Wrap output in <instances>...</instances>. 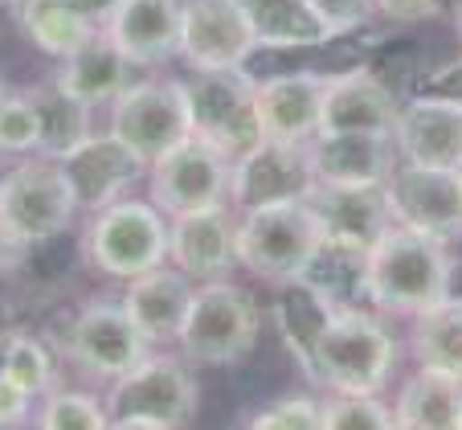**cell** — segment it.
<instances>
[{
  "instance_id": "obj_6",
  "label": "cell",
  "mask_w": 462,
  "mask_h": 430,
  "mask_svg": "<svg viewBox=\"0 0 462 430\" xmlns=\"http://www.w3.org/2000/svg\"><path fill=\"white\" fill-rule=\"evenodd\" d=\"M87 258L95 271L111 279H135L168 258V221L156 201H119L103 205L87 229Z\"/></svg>"
},
{
  "instance_id": "obj_1",
  "label": "cell",
  "mask_w": 462,
  "mask_h": 430,
  "mask_svg": "<svg viewBox=\"0 0 462 430\" xmlns=\"http://www.w3.org/2000/svg\"><path fill=\"white\" fill-rule=\"evenodd\" d=\"M454 258L442 238L393 221L365 258V295L384 312L418 316L454 295Z\"/></svg>"
},
{
  "instance_id": "obj_5",
  "label": "cell",
  "mask_w": 462,
  "mask_h": 430,
  "mask_svg": "<svg viewBox=\"0 0 462 430\" xmlns=\"http://www.w3.org/2000/svg\"><path fill=\"white\" fill-rule=\"evenodd\" d=\"M74 213H79L74 189L61 173V164L50 156L21 160L0 181V229L17 250H29V246H42L50 238L66 234Z\"/></svg>"
},
{
  "instance_id": "obj_22",
  "label": "cell",
  "mask_w": 462,
  "mask_h": 430,
  "mask_svg": "<svg viewBox=\"0 0 462 430\" xmlns=\"http://www.w3.org/2000/svg\"><path fill=\"white\" fill-rule=\"evenodd\" d=\"M311 148L315 181L328 184H384L393 176V136L381 132H315Z\"/></svg>"
},
{
  "instance_id": "obj_32",
  "label": "cell",
  "mask_w": 462,
  "mask_h": 430,
  "mask_svg": "<svg viewBox=\"0 0 462 430\" xmlns=\"http://www.w3.org/2000/svg\"><path fill=\"white\" fill-rule=\"evenodd\" d=\"M37 422H42L45 430H103V426H111L103 402H98L95 394H79V389L50 394V402H45Z\"/></svg>"
},
{
  "instance_id": "obj_43",
  "label": "cell",
  "mask_w": 462,
  "mask_h": 430,
  "mask_svg": "<svg viewBox=\"0 0 462 430\" xmlns=\"http://www.w3.org/2000/svg\"><path fill=\"white\" fill-rule=\"evenodd\" d=\"M0 5H17V0H0Z\"/></svg>"
},
{
  "instance_id": "obj_23",
  "label": "cell",
  "mask_w": 462,
  "mask_h": 430,
  "mask_svg": "<svg viewBox=\"0 0 462 430\" xmlns=\"http://www.w3.org/2000/svg\"><path fill=\"white\" fill-rule=\"evenodd\" d=\"M192 279L180 271V266H152V271L135 275L123 295V307L127 316L135 320L148 344H164V341H180L184 316H189L192 304Z\"/></svg>"
},
{
  "instance_id": "obj_26",
  "label": "cell",
  "mask_w": 462,
  "mask_h": 430,
  "mask_svg": "<svg viewBox=\"0 0 462 430\" xmlns=\"http://www.w3.org/2000/svg\"><path fill=\"white\" fill-rule=\"evenodd\" d=\"M17 21L21 33L37 45L42 53H53V58H70L82 42L98 33L79 9L74 0H17Z\"/></svg>"
},
{
  "instance_id": "obj_10",
  "label": "cell",
  "mask_w": 462,
  "mask_h": 430,
  "mask_svg": "<svg viewBox=\"0 0 462 430\" xmlns=\"http://www.w3.org/2000/svg\"><path fill=\"white\" fill-rule=\"evenodd\" d=\"M61 352L79 369H87L90 378L115 381L148 357V336L127 316L123 299H95L66 324Z\"/></svg>"
},
{
  "instance_id": "obj_40",
  "label": "cell",
  "mask_w": 462,
  "mask_h": 430,
  "mask_svg": "<svg viewBox=\"0 0 462 430\" xmlns=\"http://www.w3.org/2000/svg\"><path fill=\"white\" fill-rule=\"evenodd\" d=\"M17 255H21V250L9 242V238H5V229H0V271H9V266L17 263Z\"/></svg>"
},
{
  "instance_id": "obj_42",
  "label": "cell",
  "mask_w": 462,
  "mask_h": 430,
  "mask_svg": "<svg viewBox=\"0 0 462 430\" xmlns=\"http://www.w3.org/2000/svg\"><path fill=\"white\" fill-rule=\"evenodd\" d=\"M458 37H462V5H458Z\"/></svg>"
},
{
  "instance_id": "obj_4",
  "label": "cell",
  "mask_w": 462,
  "mask_h": 430,
  "mask_svg": "<svg viewBox=\"0 0 462 430\" xmlns=\"http://www.w3.org/2000/svg\"><path fill=\"white\" fill-rule=\"evenodd\" d=\"M197 378L176 357H143L111 381L106 418L123 430H176L197 414Z\"/></svg>"
},
{
  "instance_id": "obj_20",
  "label": "cell",
  "mask_w": 462,
  "mask_h": 430,
  "mask_svg": "<svg viewBox=\"0 0 462 430\" xmlns=\"http://www.w3.org/2000/svg\"><path fill=\"white\" fill-rule=\"evenodd\" d=\"M402 103L393 90L365 66H352L344 74H332L328 95H323L319 132H381L393 136Z\"/></svg>"
},
{
  "instance_id": "obj_16",
  "label": "cell",
  "mask_w": 462,
  "mask_h": 430,
  "mask_svg": "<svg viewBox=\"0 0 462 430\" xmlns=\"http://www.w3.org/2000/svg\"><path fill=\"white\" fill-rule=\"evenodd\" d=\"M307 205L319 218V229L328 242L352 246V250H373L376 238L393 226L389 193L384 184H328L315 181Z\"/></svg>"
},
{
  "instance_id": "obj_14",
  "label": "cell",
  "mask_w": 462,
  "mask_h": 430,
  "mask_svg": "<svg viewBox=\"0 0 462 430\" xmlns=\"http://www.w3.org/2000/svg\"><path fill=\"white\" fill-rule=\"evenodd\" d=\"M315 184L311 148L287 140H258L245 156L234 160V181H229V201L254 210L266 201H287L307 197Z\"/></svg>"
},
{
  "instance_id": "obj_35",
  "label": "cell",
  "mask_w": 462,
  "mask_h": 430,
  "mask_svg": "<svg viewBox=\"0 0 462 430\" xmlns=\"http://www.w3.org/2000/svg\"><path fill=\"white\" fill-rule=\"evenodd\" d=\"M328 37H348L376 17V0H307Z\"/></svg>"
},
{
  "instance_id": "obj_24",
  "label": "cell",
  "mask_w": 462,
  "mask_h": 430,
  "mask_svg": "<svg viewBox=\"0 0 462 430\" xmlns=\"http://www.w3.org/2000/svg\"><path fill=\"white\" fill-rule=\"evenodd\" d=\"M53 82H58L66 95L82 98V103H90V107L115 103V98L131 87V58L106 37V29H98L70 58H61V70Z\"/></svg>"
},
{
  "instance_id": "obj_38",
  "label": "cell",
  "mask_w": 462,
  "mask_h": 430,
  "mask_svg": "<svg viewBox=\"0 0 462 430\" xmlns=\"http://www.w3.org/2000/svg\"><path fill=\"white\" fill-rule=\"evenodd\" d=\"M426 95L458 98V103H462V61H454V66H446V70H438L434 79L426 82Z\"/></svg>"
},
{
  "instance_id": "obj_33",
  "label": "cell",
  "mask_w": 462,
  "mask_h": 430,
  "mask_svg": "<svg viewBox=\"0 0 462 430\" xmlns=\"http://www.w3.org/2000/svg\"><path fill=\"white\" fill-rule=\"evenodd\" d=\"M42 144V119H37L33 95H9L0 107V156H25Z\"/></svg>"
},
{
  "instance_id": "obj_29",
  "label": "cell",
  "mask_w": 462,
  "mask_h": 430,
  "mask_svg": "<svg viewBox=\"0 0 462 430\" xmlns=\"http://www.w3.org/2000/svg\"><path fill=\"white\" fill-rule=\"evenodd\" d=\"M237 5L245 9L254 37L262 45H295L328 37L307 0H237Z\"/></svg>"
},
{
  "instance_id": "obj_9",
  "label": "cell",
  "mask_w": 462,
  "mask_h": 430,
  "mask_svg": "<svg viewBox=\"0 0 462 430\" xmlns=\"http://www.w3.org/2000/svg\"><path fill=\"white\" fill-rule=\"evenodd\" d=\"M111 132L152 168L160 156H168L176 144H184L192 136L184 82L172 79L131 82L111 107Z\"/></svg>"
},
{
  "instance_id": "obj_37",
  "label": "cell",
  "mask_w": 462,
  "mask_h": 430,
  "mask_svg": "<svg viewBox=\"0 0 462 430\" xmlns=\"http://www.w3.org/2000/svg\"><path fill=\"white\" fill-rule=\"evenodd\" d=\"M376 9L389 21H426L442 9V0H376Z\"/></svg>"
},
{
  "instance_id": "obj_2",
  "label": "cell",
  "mask_w": 462,
  "mask_h": 430,
  "mask_svg": "<svg viewBox=\"0 0 462 430\" xmlns=\"http://www.w3.org/2000/svg\"><path fill=\"white\" fill-rule=\"evenodd\" d=\"M393 360H397V344L381 320L356 307H336L328 324L315 332L303 365L328 389L381 394L393 373Z\"/></svg>"
},
{
  "instance_id": "obj_3",
  "label": "cell",
  "mask_w": 462,
  "mask_h": 430,
  "mask_svg": "<svg viewBox=\"0 0 462 430\" xmlns=\"http://www.w3.org/2000/svg\"><path fill=\"white\" fill-rule=\"evenodd\" d=\"M319 246L323 229L307 197L254 205V210H242V221H237V263L274 287L303 279Z\"/></svg>"
},
{
  "instance_id": "obj_28",
  "label": "cell",
  "mask_w": 462,
  "mask_h": 430,
  "mask_svg": "<svg viewBox=\"0 0 462 430\" xmlns=\"http://www.w3.org/2000/svg\"><path fill=\"white\" fill-rule=\"evenodd\" d=\"M29 95H33L37 119H42V144H37L42 156L61 160L66 152H74L90 136V103L66 95L58 82H42Z\"/></svg>"
},
{
  "instance_id": "obj_34",
  "label": "cell",
  "mask_w": 462,
  "mask_h": 430,
  "mask_svg": "<svg viewBox=\"0 0 462 430\" xmlns=\"http://www.w3.org/2000/svg\"><path fill=\"white\" fill-rule=\"evenodd\" d=\"M250 426H262V430H315L323 426V397H311V394H287L279 397L274 406H266L262 414H254Z\"/></svg>"
},
{
  "instance_id": "obj_13",
  "label": "cell",
  "mask_w": 462,
  "mask_h": 430,
  "mask_svg": "<svg viewBox=\"0 0 462 430\" xmlns=\"http://www.w3.org/2000/svg\"><path fill=\"white\" fill-rule=\"evenodd\" d=\"M258 45L237 0H184L180 58L192 70H237Z\"/></svg>"
},
{
  "instance_id": "obj_25",
  "label": "cell",
  "mask_w": 462,
  "mask_h": 430,
  "mask_svg": "<svg viewBox=\"0 0 462 430\" xmlns=\"http://www.w3.org/2000/svg\"><path fill=\"white\" fill-rule=\"evenodd\" d=\"M393 422L410 430H462V378L421 365L397 394Z\"/></svg>"
},
{
  "instance_id": "obj_12",
  "label": "cell",
  "mask_w": 462,
  "mask_h": 430,
  "mask_svg": "<svg viewBox=\"0 0 462 430\" xmlns=\"http://www.w3.org/2000/svg\"><path fill=\"white\" fill-rule=\"evenodd\" d=\"M393 221L454 242L462 238V168L402 164L384 181Z\"/></svg>"
},
{
  "instance_id": "obj_36",
  "label": "cell",
  "mask_w": 462,
  "mask_h": 430,
  "mask_svg": "<svg viewBox=\"0 0 462 430\" xmlns=\"http://www.w3.org/2000/svg\"><path fill=\"white\" fill-rule=\"evenodd\" d=\"M29 402H33V394L0 369V426H21L29 418Z\"/></svg>"
},
{
  "instance_id": "obj_39",
  "label": "cell",
  "mask_w": 462,
  "mask_h": 430,
  "mask_svg": "<svg viewBox=\"0 0 462 430\" xmlns=\"http://www.w3.org/2000/svg\"><path fill=\"white\" fill-rule=\"evenodd\" d=\"M119 5H123V0H74V9H79L95 29H106V21L115 17V9H119Z\"/></svg>"
},
{
  "instance_id": "obj_41",
  "label": "cell",
  "mask_w": 462,
  "mask_h": 430,
  "mask_svg": "<svg viewBox=\"0 0 462 430\" xmlns=\"http://www.w3.org/2000/svg\"><path fill=\"white\" fill-rule=\"evenodd\" d=\"M9 103V90H5V82H0V107Z\"/></svg>"
},
{
  "instance_id": "obj_8",
  "label": "cell",
  "mask_w": 462,
  "mask_h": 430,
  "mask_svg": "<svg viewBox=\"0 0 462 430\" xmlns=\"http://www.w3.org/2000/svg\"><path fill=\"white\" fill-rule=\"evenodd\" d=\"M184 95H189L192 136L209 140L229 160L245 156L258 140H266L254 82L242 70H192V79H184Z\"/></svg>"
},
{
  "instance_id": "obj_27",
  "label": "cell",
  "mask_w": 462,
  "mask_h": 430,
  "mask_svg": "<svg viewBox=\"0 0 462 430\" xmlns=\"http://www.w3.org/2000/svg\"><path fill=\"white\" fill-rule=\"evenodd\" d=\"M413 357L418 365L446 369L462 378V295H446L413 316Z\"/></svg>"
},
{
  "instance_id": "obj_11",
  "label": "cell",
  "mask_w": 462,
  "mask_h": 430,
  "mask_svg": "<svg viewBox=\"0 0 462 430\" xmlns=\"http://www.w3.org/2000/svg\"><path fill=\"white\" fill-rule=\"evenodd\" d=\"M148 176H152V201L176 218V213L226 205L229 181H234V160L221 148H213L209 140H201V136H189L168 156H160L148 168Z\"/></svg>"
},
{
  "instance_id": "obj_19",
  "label": "cell",
  "mask_w": 462,
  "mask_h": 430,
  "mask_svg": "<svg viewBox=\"0 0 462 430\" xmlns=\"http://www.w3.org/2000/svg\"><path fill=\"white\" fill-rule=\"evenodd\" d=\"M328 82H332V74H279V79L254 82L262 136L266 140H287V144L311 140L323 119Z\"/></svg>"
},
{
  "instance_id": "obj_21",
  "label": "cell",
  "mask_w": 462,
  "mask_h": 430,
  "mask_svg": "<svg viewBox=\"0 0 462 430\" xmlns=\"http://www.w3.org/2000/svg\"><path fill=\"white\" fill-rule=\"evenodd\" d=\"M184 0H123L106 21V37L131 58V66H160L180 53Z\"/></svg>"
},
{
  "instance_id": "obj_31",
  "label": "cell",
  "mask_w": 462,
  "mask_h": 430,
  "mask_svg": "<svg viewBox=\"0 0 462 430\" xmlns=\"http://www.w3.org/2000/svg\"><path fill=\"white\" fill-rule=\"evenodd\" d=\"M0 369H5L17 386H25L33 397L53 386L50 352H45L42 341H33V336H25V332H17V336L5 341V349H0Z\"/></svg>"
},
{
  "instance_id": "obj_17",
  "label": "cell",
  "mask_w": 462,
  "mask_h": 430,
  "mask_svg": "<svg viewBox=\"0 0 462 430\" xmlns=\"http://www.w3.org/2000/svg\"><path fill=\"white\" fill-rule=\"evenodd\" d=\"M168 258L197 283L226 279V271L237 263V221L229 205L176 213L168 221Z\"/></svg>"
},
{
  "instance_id": "obj_30",
  "label": "cell",
  "mask_w": 462,
  "mask_h": 430,
  "mask_svg": "<svg viewBox=\"0 0 462 430\" xmlns=\"http://www.w3.org/2000/svg\"><path fill=\"white\" fill-rule=\"evenodd\" d=\"M323 426L328 430H381V426H397V422L384 410L381 394L332 389V397H323Z\"/></svg>"
},
{
  "instance_id": "obj_18",
  "label": "cell",
  "mask_w": 462,
  "mask_h": 430,
  "mask_svg": "<svg viewBox=\"0 0 462 430\" xmlns=\"http://www.w3.org/2000/svg\"><path fill=\"white\" fill-rule=\"evenodd\" d=\"M393 144H397L405 164L462 168V103L421 90L397 115Z\"/></svg>"
},
{
  "instance_id": "obj_7",
  "label": "cell",
  "mask_w": 462,
  "mask_h": 430,
  "mask_svg": "<svg viewBox=\"0 0 462 430\" xmlns=\"http://www.w3.org/2000/svg\"><path fill=\"white\" fill-rule=\"evenodd\" d=\"M262 332L258 304L226 279H209L192 291L180 328V352L197 365H237Z\"/></svg>"
},
{
  "instance_id": "obj_15",
  "label": "cell",
  "mask_w": 462,
  "mask_h": 430,
  "mask_svg": "<svg viewBox=\"0 0 462 430\" xmlns=\"http://www.w3.org/2000/svg\"><path fill=\"white\" fill-rule=\"evenodd\" d=\"M58 164H61V173H66V181H70L79 210H87V213H98L103 205L119 201L131 184L148 173V164L115 132L87 136V140L74 152H66Z\"/></svg>"
}]
</instances>
